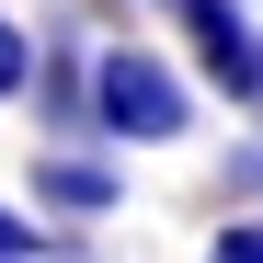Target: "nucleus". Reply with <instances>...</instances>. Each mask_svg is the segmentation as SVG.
I'll list each match as a JSON object with an SVG mask.
<instances>
[{"instance_id":"1","label":"nucleus","mask_w":263,"mask_h":263,"mask_svg":"<svg viewBox=\"0 0 263 263\" xmlns=\"http://www.w3.org/2000/svg\"><path fill=\"white\" fill-rule=\"evenodd\" d=\"M92 138H115V149L195 138V80L160 46H92Z\"/></svg>"},{"instance_id":"2","label":"nucleus","mask_w":263,"mask_h":263,"mask_svg":"<svg viewBox=\"0 0 263 263\" xmlns=\"http://www.w3.org/2000/svg\"><path fill=\"white\" fill-rule=\"evenodd\" d=\"M172 23H183V46H195V69L217 80V92L252 103V80H263V34H252L240 0H172Z\"/></svg>"},{"instance_id":"3","label":"nucleus","mask_w":263,"mask_h":263,"mask_svg":"<svg viewBox=\"0 0 263 263\" xmlns=\"http://www.w3.org/2000/svg\"><path fill=\"white\" fill-rule=\"evenodd\" d=\"M23 183H34V217H115L126 206V172L103 149H34Z\"/></svg>"},{"instance_id":"4","label":"nucleus","mask_w":263,"mask_h":263,"mask_svg":"<svg viewBox=\"0 0 263 263\" xmlns=\"http://www.w3.org/2000/svg\"><path fill=\"white\" fill-rule=\"evenodd\" d=\"M34 103H46L58 126H92V58H80V46H46V69H34Z\"/></svg>"},{"instance_id":"5","label":"nucleus","mask_w":263,"mask_h":263,"mask_svg":"<svg viewBox=\"0 0 263 263\" xmlns=\"http://www.w3.org/2000/svg\"><path fill=\"white\" fill-rule=\"evenodd\" d=\"M34 69H46V46H34V34L0 12V103H12V92H34Z\"/></svg>"},{"instance_id":"6","label":"nucleus","mask_w":263,"mask_h":263,"mask_svg":"<svg viewBox=\"0 0 263 263\" xmlns=\"http://www.w3.org/2000/svg\"><path fill=\"white\" fill-rule=\"evenodd\" d=\"M206 263H263V217H217V240H206Z\"/></svg>"},{"instance_id":"7","label":"nucleus","mask_w":263,"mask_h":263,"mask_svg":"<svg viewBox=\"0 0 263 263\" xmlns=\"http://www.w3.org/2000/svg\"><path fill=\"white\" fill-rule=\"evenodd\" d=\"M0 263H46V229H34L23 206H0Z\"/></svg>"},{"instance_id":"8","label":"nucleus","mask_w":263,"mask_h":263,"mask_svg":"<svg viewBox=\"0 0 263 263\" xmlns=\"http://www.w3.org/2000/svg\"><path fill=\"white\" fill-rule=\"evenodd\" d=\"M229 183H240V195H263V138H252V149L229 160Z\"/></svg>"},{"instance_id":"9","label":"nucleus","mask_w":263,"mask_h":263,"mask_svg":"<svg viewBox=\"0 0 263 263\" xmlns=\"http://www.w3.org/2000/svg\"><path fill=\"white\" fill-rule=\"evenodd\" d=\"M240 115H252V126H263V80H252V103H240Z\"/></svg>"},{"instance_id":"10","label":"nucleus","mask_w":263,"mask_h":263,"mask_svg":"<svg viewBox=\"0 0 263 263\" xmlns=\"http://www.w3.org/2000/svg\"><path fill=\"white\" fill-rule=\"evenodd\" d=\"M160 12H172V0H160Z\"/></svg>"}]
</instances>
